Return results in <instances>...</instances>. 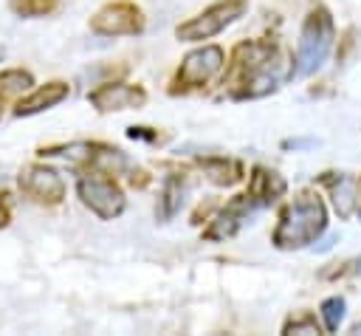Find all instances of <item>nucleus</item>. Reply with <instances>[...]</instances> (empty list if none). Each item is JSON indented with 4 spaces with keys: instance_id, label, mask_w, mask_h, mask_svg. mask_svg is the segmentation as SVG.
Listing matches in <instances>:
<instances>
[{
    "instance_id": "f257e3e1",
    "label": "nucleus",
    "mask_w": 361,
    "mask_h": 336,
    "mask_svg": "<svg viewBox=\"0 0 361 336\" xmlns=\"http://www.w3.org/2000/svg\"><path fill=\"white\" fill-rule=\"evenodd\" d=\"M282 76L279 48L265 40H248L231 51L223 85L231 99H259L276 90Z\"/></svg>"
},
{
    "instance_id": "f03ea898",
    "label": "nucleus",
    "mask_w": 361,
    "mask_h": 336,
    "mask_svg": "<svg viewBox=\"0 0 361 336\" xmlns=\"http://www.w3.org/2000/svg\"><path fill=\"white\" fill-rule=\"evenodd\" d=\"M324 229H327V206L316 192L305 189L279 212V223L271 240L276 248L293 251L316 243L324 234Z\"/></svg>"
},
{
    "instance_id": "7ed1b4c3",
    "label": "nucleus",
    "mask_w": 361,
    "mask_h": 336,
    "mask_svg": "<svg viewBox=\"0 0 361 336\" xmlns=\"http://www.w3.org/2000/svg\"><path fill=\"white\" fill-rule=\"evenodd\" d=\"M333 17L324 6L310 8V14L302 23V34L296 42V56H293V73L296 76H307L313 71L322 68V62L327 59L330 48H333Z\"/></svg>"
},
{
    "instance_id": "20e7f679",
    "label": "nucleus",
    "mask_w": 361,
    "mask_h": 336,
    "mask_svg": "<svg viewBox=\"0 0 361 336\" xmlns=\"http://www.w3.org/2000/svg\"><path fill=\"white\" fill-rule=\"evenodd\" d=\"M76 195L99 220H116L127 206L121 186L99 169H90L76 181Z\"/></svg>"
},
{
    "instance_id": "39448f33",
    "label": "nucleus",
    "mask_w": 361,
    "mask_h": 336,
    "mask_svg": "<svg viewBox=\"0 0 361 336\" xmlns=\"http://www.w3.org/2000/svg\"><path fill=\"white\" fill-rule=\"evenodd\" d=\"M245 8H248V0H217L209 8H203L200 14H195L186 23H180L175 28V34L183 42L212 40L214 34H220L223 28H228L234 20H240L245 14Z\"/></svg>"
},
{
    "instance_id": "423d86ee",
    "label": "nucleus",
    "mask_w": 361,
    "mask_h": 336,
    "mask_svg": "<svg viewBox=\"0 0 361 336\" xmlns=\"http://www.w3.org/2000/svg\"><path fill=\"white\" fill-rule=\"evenodd\" d=\"M226 62V54L220 45H200L195 51H189L175 73V85H172V93L178 90H195V88H203Z\"/></svg>"
},
{
    "instance_id": "0eeeda50",
    "label": "nucleus",
    "mask_w": 361,
    "mask_h": 336,
    "mask_svg": "<svg viewBox=\"0 0 361 336\" xmlns=\"http://www.w3.org/2000/svg\"><path fill=\"white\" fill-rule=\"evenodd\" d=\"M17 186L25 198H31L34 203H42V206L62 203L65 192H68L62 175L54 167H45V164H25L17 175Z\"/></svg>"
},
{
    "instance_id": "6e6552de",
    "label": "nucleus",
    "mask_w": 361,
    "mask_h": 336,
    "mask_svg": "<svg viewBox=\"0 0 361 336\" xmlns=\"http://www.w3.org/2000/svg\"><path fill=\"white\" fill-rule=\"evenodd\" d=\"M141 28H144V14L130 0L107 3L90 17V31L99 37H124V34H138Z\"/></svg>"
},
{
    "instance_id": "1a4fd4ad",
    "label": "nucleus",
    "mask_w": 361,
    "mask_h": 336,
    "mask_svg": "<svg viewBox=\"0 0 361 336\" xmlns=\"http://www.w3.org/2000/svg\"><path fill=\"white\" fill-rule=\"evenodd\" d=\"M87 102L99 113H118V110H138L147 102V90L141 85L127 82H104L87 93Z\"/></svg>"
},
{
    "instance_id": "9d476101",
    "label": "nucleus",
    "mask_w": 361,
    "mask_h": 336,
    "mask_svg": "<svg viewBox=\"0 0 361 336\" xmlns=\"http://www.w3.org/2000/svg\"><path fill=\"white\" fill-rule=\"evenodd\" d=\"M257 209H259V206H257V200L248 195V189H245L243 195H234V198L220 209V215L212 220V226L203 232V237H206V240H226V237L237 234L240 226H243Z\"/></svg>"
},
{
    "instance_id": "9b49d317",
    "label": "nucleus",
    "mask_w": 361,
    "mask_h": 336,
    "mask_svg": "<svg viewBox=\"0 0 361 336\" xmlns=\"http://www.w3.org/2000/svg\"><path fill=\"white\" fill-rule=\"evenodd\" d=\"M68 93H71V88H68V82H62V79L37 85V88H31L28 93H23V99L14 104V116H37V113H42V110H51V107H56L62 99H68Z\"/></svg>"
},
{
    "instance_id": "f8f14e48",
    "label": "nucleus",
    "mask_w": 361,
    "mask_h": 336,
    "mask_svg": "<svg viewBox=\"0 0 361 336\" xmlns=\"http://www.w3.org/2000/svg\"><path fill=\"white\" fill-rule=\"evenodd\" d=\"M285 189H288V184H285V178H282L279 172H274V169H268V167H254L251 181H248V195L257 200L259 209H265V206H271L276 198H282Z\"/></svg>"
},
{
    "instance_id": "ddd939ff",
    "label": "nucleus",
    "mask_w": 361,
    "mask_h": 336,
    "mask_svg": "<svg viewBox=\"0 0 361 336\" xmlns=\"http://www.w3.org/2000/svg\"><path fill=\"white\" fill-rule=\"evenodd\" d=\"M200 167L206 172V178L217 186H231L237 181H243V164L231 161V158H200Z\"/></svg>"
},
{
    "instance_id": "4468645a",
    "label": "nucleus",
    "mask_w": 361,
    "mask_h": 336,
    "mask_svg": "<svg viewBox=\"0 0 361 336\" xmlns=\"http://www.w3.org/2000/svg\"><path fill=\"white\" fill-rule=\"evenodd\" d=\"M183 206V186H180V178L169 175L161 186V198H158V206H155V215L158 220H172Z\"/></svg>"
},
{
    "instance_id": "2eb2a0df",
    "label": "nucleus",
    "mask_w": 361,
    "mask_h": 336,
    "mask_svg": "<svg viewBox=\"0 0 361 336\" xmlns=\"http://www.w3.org/2000/svg\"><path fill=\"white\" fill-rule=\"evenodd\" d=\"M31 88H34L31 71H25V68H6V71H0V102L23 96Z\"/></svg>"
},
{
    "instance_id": "dca6fc26",
    "label": "nucleus",
    "mask_w": 361,
    "mask_h": 336,
    "mask_svg": "<svg viewBox=\"0 0 361 336\" xmlns=\"http://www.w3.org/2000/svg\"><path fill=\"white\" fill-rule=\"evenodd\" d=\"M330 192H333V206H336L338 217H350L355 212V181L336 175L330 181Z\"/></svg>"
},
{
    "instance_id": "f3484780",
    "label": "nucleus",
    "mask_w": 361,
    "mask_h": 336,
    "mask_svg": "<svg viewBox=\"0 0 361 336\" xmlns=\"http://www.w3.org/2000/svg\"><path fill=\"white\" fill-rule=\"evenodd\" d=\"M59 0H8V8L17 17H42L48 11H54Z\"/></svg>"
},
{
    "instance_id": "a211bd4d",
    "label": "nucleus",
    "mask_w": 361,
    "mask_h": 336,
    "mask_svg": "<svg viewBox=\"0 0 361 336\" xmlns=\"http://www.w3.org/2000/svg\"><path fill=\"white\" fill-rule=\"evenodd\" d=\"M319 311H322L324 328H327L330 333L338 330V325H341V319H344V299H341V296H327Z\"/></svg>"
},
{
    "instance_id": "6ab92c4d",
    "label": "nucleus",
    "mask_w": 361,
    "mask_h": 336,
    "mask_svg": "<svg viewBox=\"0 0 361 336\" xmlns=\"http://www.w3.org/2000/svg\"><path fill=\"white\" fill-rule=\"evenodd\" d=\"M282 333H322V328H319V322H316V316L313 313H299V316H290L288 322H285V328H282Z\"/></svg>"
},
{
    "instance_id": "aec40b11",
    "label": "nucleus",
    "mask_w": 361,
    "mask_h": 336,
    "mask_svg": "<svg viewBox=\"0 0 361 336\" xmlns=\"http://www.w3.org/2000/svg\"><path fill=\"white\" fill-rule=\"evenodd\" d=\"M8 220H11V209H8V203H6L3 195H0V229H6Z\"/></svg>"
},
{
    "instance_id": "412c9836",
    "label": "nucleus",
    "mask_w": 361,
    "mask_h": 336,
    "mask_svg": "<svg viewBox=\"0 0 361 336\" xmlns=\"http://www.w3.org/2000/svg\"><path fill=\"white\" fill-rule=\"evenodd\" d=\"M355 212L361 215V178L355 181Z\"/></svg>"
},
{
    "instance_id": "4be33fe9",
    "label": "nucleus",
    "mask_w": 361,
    "mask_h": 336,
    "mask_svg": "<svg viewBox=\"0 0 361 336\" xmlns=\"http://www.w3.org/2000/svg\"><path fill=\"white\" fill-rule=\"evenodd\" d=\"M353 333H361V322H355V325H353Z\"/></svg>"
},
{
    "instance_id": "5701e85b",
    "label": "nucleus",
    "mask_w": 361,
    "mask_h": 336,
    "mask_svg": "<svg viewBox=\"0 0 361 336\" xmlns=\"http://www.w3.org/2000/svg\"><path fill=\"white\" fill-rule=\"evenodd\" d=\"M0 116H3V110H0Z\"/></svg>"
}]
</instances>
